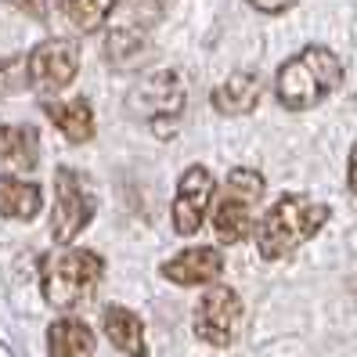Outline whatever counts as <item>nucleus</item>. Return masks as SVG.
<instances>
[{"mask_svg":"<svg viewBox=\"0 0 357 357\" xmlns=\"http://www.w3.org/2000/svg\"><path fill=\"white\" fill-rule=\"evenodd\" d=\"M328 220V206L307 195H282L257 220V249L264 260H285L289 253L314 238Z\"/></svg>","mask_w":357,"mask_h":357,"instance_id":"1","label":"nucleus"},{"mask_svg":"<svg viewBox=\"0 0 357 357\" xmlns=\"http://www.w3.org/2000/svg\"><path fill=\"white\" fill-rule=\"evenodd\" d=\"M340 83H343V61L328 47L314 44V47H303L300 54H292L278 69L275 94H278V101L285 105V109L303 112V109L321 105Z\"/></svg>","mask_w":357,"mask_h":357,"instance_id":"2","label":"nucleus"},{"mask_svg":"<svg viewBox=\"0 0 357 357\" xmlns=\"http://www.w3.org/2000/svg\"><path fill=\"white\" fill-rule=\"evenodd\" d=\"M105 278V260L94 249H61L44 264V300L58 310L83 307Z\"/></svg>","mask_w":357,"mask_h":357,"instance_id":"3","label":"nucleus"},{"mask_svg":"<svg viewBox=\"0 0 357 357\" xmlns=\"http://www.w3.org/2000/svg\"><path fill=\"white\" fill-rule=\"evenodd\" d=\"M264 199V177L249 166H235L224 181L220 202L213 209V231L224 245H235L253 227V209Z\"/></svg>","mask_w":357,"mask_h":357,"instance_id":"4","label":"nucleus"},{"mask_svg":"<svg viewBox=\"0 0 357 357\" xmlns=\"http://www.w3.org/2000/svg\"><path fill=\"white\" fill-rule=\"evenodd\" d=\"M130 112L141 116L144 123H152L155 137H170V119L181 116L184 109V79L174 69H162V73H149L134 83L130 91Z\"/></svg>","mask_w":357,"mask_h":357,"instance_id":"5","label":"nucleus"},{"mask_svg":"<svg viewBox=\"0 0 357 357\" xmlns=\"http://www.w3.org/2000/svg\"><path fill=\"white\" fill-rule=\"evenodd\" d=\"M242 321H245V303L227 285H209L195 307V335L209 347H231L242 332Z\"/></svg>","mask_w":357,"mask_h":357,"instance_id":"6","label":"nucleus"},{"mask_svg":"<svg viewBox=\"0 0 357 357\" xmlns=\"http://www.w3.org/2000/svg\"><path fill=\"white\" fill-rule=\"evenodd\" d=\"M26 73H29V87L40 94H58L66 91L79 73V47L73 40H44L36 44L26 58Z\"/></svg>","mask_w":357,"mask_h":357,"instance_id":"7","label":"nucleus"},{"mask_svg":"<svg viewBox=\"0 0 357 357\" xmlns=\"http://www.w3.org/2000/svg\"><path fill=\"white\" fill-rule=\"evenodd\" d=\"M94 217V199L73 170L54 174V209H51V238L58 245L73 242Z\"/></svg>","mask_w":357,"mask_h":357,"instance_id":"8","label":"nucleus"},{"mask_svg":"<svg viewBox=\"0 0 357 357\" xmlns=\"http://www.w3.org/2000/svg\"><path fill=\"white\" fill-rule=\"evenodd\" d=\"M217 181L206 166H188L177 181V199H174V227L177 235H195L206 220V209L213 202Z\"/></svg>","mask_w":357,"mask_h":357,"instance_id":"9","label":"nucleus"},{"mask_svg":"<svg viewBox=\"0 0 357 357\" xmlns=\"http://www.w3.org/2000/svg\"><path fill=\"white\" fill-rule=\"evenodd\" d=\"M224 271V257L220 249L213 245H195V249H184L174 260L162 264V278H170L174 285H206V282H217Z\"/></svg>","mask_w":357,"mask_h":357,"instance_id":"10","label":"nucleus"},{"mask_svg":"<svg viewBox=\"0 0 357 357\" xmlns=\"http://www.w3.org/2000/svg\"><path fill=\"white\" fill-rule=\"evenodd\" d=\"M101 328L109 335V343L116 350H123L127 357H144L149 354V343H144V325L134 310L119 307V303H109L101 310Z\"/></svg>","mask_w":357,"mask_h":357,"instance_id":"11","label":"nucleus"},{"mask_svg":"<svg viewBox=\"0 0 357 357\" xmlns=\"http://www.w3.org/2000/svg\"><path fill=\"white\" fill-rule=\"evenodd\" d=\"M264 83L257 73H231L220 87H213V109L224 116H245L257 109Z\"/></svg>","mask_w":357,"mask_h":357,"instance_id":"12","label":"nucleus"},{"mask_svg":"<svg viewBox=\"0 0 357 357\" xmlns=\"http://www.w3.org/2000/svg\"><path fill=\"white\" fill-rule=\"evenodd\" d=\"M44 112H47V119H51L69 141L83 144V141L94 137V109H91L83 98H73V101H47Z\"/></svg>","mask_w":357,"mask_h":357,"instance_id":"13","label":"nucleus"},{"mask_svg":"<svg viewBox=\"0 0 357 357\" xmlns=\"http://www.w3.org/2000/svg\"><path fill=\"white\" fill-rule=\"evenodd\" d=\"M149 51H152V44H149V36H144L141 26L112 29L109 36H105V47H101L105 61H109L112 69H134V66H141V61L149 58Z\"/></svg>","mask_w":357,"mask_h":357,"instance_id":"14","label":"nucleus"},{"mask_svg":"<svg viewBox=\"0 0 357 357\" xmlns=\"http://www.w3.org/2000/svg\"><path fill=\"white\" fill-rule=\"evenodd\" d=\"M40 206H44V195H40L36 184L0 174V217H8V220H33L40 213Z\"/></svg>","mask_w":357,"mask_h":357,"instance_id":"15","label":"nucleus"},{"mask_svg":"<svg viewBox=\"0 0 357 357\" xmlns=\"http://www.w3.org/2000/svg\"><path fill=\"white\" fill-rule=\"evenodd\" d=\"M51 357H94V332L76 318H58L47 328Z\"/></svg>","mask_w":357,"mask_h":357,"instance_id":"16","label":"nucleus"},{"mask_svg":"<svg viewBox=\"0 0 357 357\" xmlns=\"http://www.w3.org/2000/svg\"><path fill=\"white\" fill-rule=\"evenodd\" d=\"M0 159L15 170H36L40 159V134L33 127H0Z\"/></svg>","mask_w":357,"mask_h":357,"instance_id":"17","label":"nucleus"},{"mask_svg":"<svg viewBox=\"0 0 357 357\" xmlns=\"http://www.w3.org/2000/svg\"><path fill=\"white\" fill-rule=\"evenodd\" d=\"M116 4L119 0H61V18L76 33H94L116 11Z\"/></svg>","mask_w":357,"mask_h":357,"instance_id":"18","label":"nucleus"},{"mask_svg":"<svg viewBox=\"0 0 357 357\" xmlns=\"http://www.w3.org/2000/svg\"><path fill=\"white\" fill-rule=\"evenodd\" d=\"M29 87L26 58H0V94H18Z\"/></svg>","mask_w":357,"mask_h":357,"instance_id":"19","label":"nucleus"},{"mask_svg":"<svg viewBox=\"0 0 357 357\" xmlns=\"http://www.w3.org/2000/svg\"><path fill=\"white\" fill-rule=\"evenodd\" d=\"M8 4L18 8V11H26L29 18H47V11H51L54 0H8Z\"/></svg>","mask_w":357,"mask_h":357,"instance_id":"20","label":"nucleus"},{"mask_svg":"<svg viewBox=\"0 0 357 357\" xmlns=\"http://www.w3.org/2000/svg\"><path fill=\"white\" fill-rule=\"evenodd\" d=\"M257 11H264V15H282V11H289L296 0H249Z\"/></svg>","mask_w":357,"mask_h":357,"instance_id":"21","label":"nucleus"},{"mask_svg":"<svg viewBox=\"0 0 357 357\" xmlns=\"http://www.w3.org/2000/svg\"><path fill=\"white\" fill-rule=\"evenodd\" d=\"M347 181H350V192L357 199V144H354V152H350V170H347Z\"/></svg>","mask_w":357,"mask_h":357,"instance_id":"22","label":"nucleus"}]
</instances>
